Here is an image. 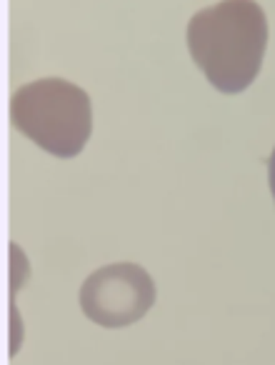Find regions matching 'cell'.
I'll return each mask as SVG.
<instances>
[{"label": "cell", "mask_w": 275, "mask_h": 365, "mask_svg": "<svg viewBox=\"0 0 275 365\" xmlns=\"http://www.w3.org/2000/svg\"><path fill=\"white\" fill-rule=\"evenodd\" d=\"M11 120L18 133L48 155L76 158L93 133V103L81 86L66 78H38L13 93Z\"/></svg>", "instance_id": "7a4b0ae2"}, {"label": "cell", "mask_w": 275, "mask_h": 365, "mask_svg": "<svg viewBox=\"0 0 275 365\" xmlns=\"http://www.w3.org/2000/svg\"><path fill=\"white\" fill-rule=\"evenodd\" d=\"M155 300L150 275L135 263H113L95 270L83 283L81 303L93 320L105 325H123L143 315Z\"/></svg>", "instance_id": "3957f363"}, {"label": "cell", "mask_w": 275, "mask_h": 365, "mask_svg": "<svg viewBox=\"0 0 275 365\" xmlns=\"http://www.w3.org/2000/svg\"><path fill=\"white\" fill-rule=\"evenodd\" d=\"M268 18L258 0H218L193 13L185 46L205 81L223 96L248 91L268 51Z\"/></svg>", "instance_id": "6da1fadb"}, {"label": "cell", "mask_w": 275, "mask_h": 365, "mask_svg": "<svg viewBox=\"0 0 275 365\" xmlns=\"http://www.w3.org/2000/svg\"><path fill=\"white\" fill-rule=\"evenodd\" d=\"M268 188H270V195H273V203H275V148L268 155Z\"/></svg>", "instance_id": "277c9868"}]
</instances>
